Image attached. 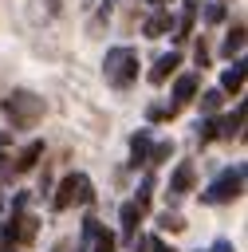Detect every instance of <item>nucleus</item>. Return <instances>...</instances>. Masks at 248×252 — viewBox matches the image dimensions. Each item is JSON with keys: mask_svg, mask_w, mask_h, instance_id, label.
Here are the masks:
<instances>
[{"mask_svg": "<svg viewBox=\"0 0 248 252\" xmlns=\"http://www.w3.org/2000/svg\"><path fill=\"white\" fill-rule=\"evenodd\" d=\"M138 51L134 47H110L106 51V59H102V75H106V83L114 87V91H126V87H134L138 83Z\"/></svg>", "mask_w": 248, "mask_h": 252, "instance_id": "f257e3e1", "label": "nucleus"}, {"mask_svg": "<svg viewBox=\"0 0 248 252\" xmlns=\"http://www.w3.org/2000/svg\"><path fill=\"white\" fill-rule=\"evenodd\" d=\"M0 106H4V114H8V122H12L16 130H31V126L43 118V110H47V106H43V98H39L35 91H24V87H20V91H12Z\"/></svg>", "mask_w": 248, "mask_h": 252, "instance_id": "f03ea898", "label": "nucleus"}, {"mask_svg": "<svg viewBox=\"0 0 248 252\" xmlns=\"http://www.w3.org/2000/svg\"><path fill=\"white\" fill-rule=\"evenodd\" d=\"M244 165L236 161V165H224L209 185H205V193H201V201L205 205H228V201H236L240 193H244Z\"/></svg>", "mask_w": 248, "mask_h": 252, "instance_id": "7ed1b4c3", "label": "nucleus"}, {"mask_svg": "<svg viewBox=\"0 0 248 252\" xmlns=\"http://www.w3.org/2000/svg\"><path fill=\"white\" fill-rule=\"evenodd\" d=\"M91 201H94V185H91L87 173H67V177H59L55 197H51V205H55L59 213H67V209H75V205H91Z\"/></svg>", "mask_w": 248, "mask_h": 252, "instance_id": "20e7f679", "label": "nucleus"}, {"mask_svg": "<svg viewBox=\"0 0 248 252\" xmlns=\"http://www.w3.org/2000/svg\"><path fill=\"white\" fill-rule=\"evenodd\" d=\"M193 181H197V169H193V161H177V169L169 173V201H181L189 189H193Z\"/></svg>", "mask_w": 248, "mask_h": 252, "instance_id": "39448f33", "label": "nucleus"}, {"mask_svg": "<svg viewBox=\"0 0 248 252\" xmlns=\"http://www.w3.org/2000/svg\"><path fill=\"white\" fill-rule=\"evenodd\" d=\"M181 59H185V55H181L177 47H173L169 55H157V63H154V71H150V83H154V87H161V83H165V79L181 67Z\"/></svg>", "mask_w": 248, "mask_h": 252, "instance_id": "423d86ee", "label": "nucleus"}, {"mask_svg": "<svg viewBox=\"0 0 248 252\" xmlns=\"http://www.w3.org/2000/svg\"><path fill=\"white\" fill-rule=\"evenodd\" d=\"M244 91V59H232L220 71V94H240Z\"/></svg>", "mask_w": 248, "mask_h": 252, "instance_id": "0eeeda50", "label": "nucleus"}, {"mask_svg": "<svg viewBox=\"0 0 248 252\" xmlns=\"http://www.w3.org/2000/svg\"><path fill=\"white\" fill-rule=\"evenodd\" d=\"M118 224H122V240H126V244H134L138 224H142V209H138L134 201H126V205L118 209Z\"/></svg>", "mask_w": 248, "mask_h": 252, "instance_id": "6e6552de", "label": "nucleus"}, {"mask_svg": "<svg viewBox=\"0 0 248 252\" xmlns=\"http://www.w3.org/2000/svg\"><path fill=\"white\" fill-rule=\"evenodd\" d=\"M197 91H201V75H177V83H173V102L177 106H185V102H193L197 98Z\"/></svg>", "mask_w": 248, "mask_h": 252, "instance_id": "1a4fd4ad", "label": "nucleus"}, {"mask_svg": "<svg viewBox=\"0 0 248 252\" xmlns=\"http://www.w3.org/2000/svg\"><path fill=\"white\" fill-rule=\"evenodd\" d=\"M240 130H244V106H236L232 114L217 118V138H220V142H232V138H240Z\"/></svg>", "mask_w": 248, "mask_h": 252, "instance_id": "9d476101", "label": "nucleus"}, {"mask_svg": "<svg viewBox=\"0 0 248 252\" xmlns=\"http://www.w3.org/2000/svg\"><path fill=\"white\" fill-rule=\"evenodd\" d=\"M240 51H244V20H232V28H228V35L220 43V55L224 59H240Z\"/></svg>", "mask_w": 248, "mask_h": 252, "instance_id": "9b49d317", "label": "nucleus"}, {"mask_svg": "<svg viewBox=\"0 0 248 252\" xmlns=\"http://www.w3.org/2000/svg\"><path fill=\"white\" fill-rule=\"evenodd\" d=\"M150 146H154L150 130H138V134L130 138V165H134V169H138V165H146V158H150Z\"/></svg>", "mask_w": 248, "mask_h": 252, "instance_id": "f8f14e48", "label": "nucleus"}, {"mask_svg": "<svg viewBox=\"0 0 248 252\" xmlns=\"http://www.w3.org/2000/svg\"><path fill=\"white\" fill-rule=\"evenodd\" d=\"M197 12H201V0H185V8H181V20H177V43H185L189 35H193V20H197Z\"/></svg>", "mask_w": 248, "mask_h": 252, "instance_id": "ddd939ff", "label": "nucleus"}, {"mask_svg": "<svg viewBox=\"0 0 248 252\" xmlns=\"http://www.w3.org/2000/svg\"><path fill=\"white\" fill-rule=\"evenodd\" d=\"M39 158H43V142H28V146L16 154V165H12V169H16V173H28V169H35Z\"/></svg>", "mask_w": 248, "mask_h": 252, "instance_id": "4468645a", "label": "nucleus"}, {"mask_svg": "<svg viewBox=\"0 0 248 252\" xmlns=\"http://www.w3.org/2000/svg\"><path fill=\"white\" fill-rule=\"evenodd\" d=\"M169 28H173V20H169V12H165V8H157V12H154V16L146 20V24H142V32H146L150 39H157V35H165Z\"/></svg>", "mask_w": 248, "mask_h": 252, "instance_id": "2eb2a0df", "label": "nucleus"}, {"mask_svg": "<svg viewBox=\"0 0 248 252\" xmlns=\"http://www.w3.org/2000/svg\"><path fill=\"white\" fill-rule=\"evenodd\" d=\"M173 150H177V146H173V138H165V142H154V146H150V158H146V169H154V165H165V161L173 158Z\"/></svg>", "mask_w": 248, "mask_h": 252, "instance_id": "dca6fc26", "label": "nucleus"}, {"mask_svg": "<svg viewBox=\"0 0 248 252\" xmlns=\"http://www.w3.org/2000/svg\"><path fill=\"white\" fill-rule=\"evenodd\" d=\"M114 248H118V236H114V232L98 228V232L91 236V252H114Z\"/></svg>", "mask_w": 248, "mask_h": 252, "instance_id": "f3484780", "label": "nucleus"}, {"mask_svg": "<svg viewBox=\"0 0 248 252\" xmlns=\"http://www.w3.org/2000/svg\"><path fill=\"white\" fill-rule=\"evenodd\" d=\"M150 197H154V177L146 173V177L138 181V193H134V205H138V209L146 213V209H150Z\"/></svg>", "mask_w": 248, "mask_h": 252, "instance_id": "a211bd4d", "label": "nucleus"}, {"mask_svg": "<svg viewBox=\"0 0 248 252\" xmlns=\"http://www.w3.org/2000/svg\"><path fill=\"white\" fill-rule=\"evenodd\" d=\"M177 110H181L177 102H150V110H146V114H150V122H161V118H173Z\"/></svg>", "mask_w": 248, "mask_h": 252, "instance_id": "6ab92c4d", "label": "nucleus"}, {"mask_svg": "<svg viewBox=\"0 0 248 252\" xmlns=\"http://www.w3.org/2000/svg\"><path fill=\"white\" fill-rule=\"evenodd\" d=\"M157 228H165V232H181V228H189V224H185L181 213H169V209H165V213L157 217Z\"/></svg>", "mask_w": 248, "mask_h": 252, "instance_id": "aec40b11", "label": "nucleus"}, {"mask_svg": "<svg viewBox=\"0 0 248 252\" xmlns=\"http://www.w3.org/2000/svg\"><path fill=\"white\" fill-rule=\"evenodd\" d=\"M220 102H224V94H220V91H205V94H201V114H217V110H220Z\"/></svg>", "mask_w": 248, "mask_h": 252, "instance_id": "412c9836", "label": "nucleus"}, {"mask_svg": "<svg viewBox=\"0 0 248 252\" xmlns=\"http://www.w3.org/2000/svg\"><path fill=\"white\" fill-rule=\"evenodd\" d=\"M197 142H201V146L217 142V118H205V122H197Z\"/></svg>", "mask_w": 248, "mask_h": 252, "instance_id": "4be33fe9", "label": "nucleus"}, {"mask_svg": "<svg viewBox=\"0 0 248 252\" xmlns=\"http://www.w3.org/2000/svg\"><path fill=\"white\" fill-rule=\"evenodd\" d=\"M142 252H177V248L165 244L161 236H142Z\"/></svg>", "mask_w": 248, "mask_h": 252, "instance_id": "5701e85b", "label": "nucleus"}, {"mask_svg": "<svg viewBox=\"0 0 248 252\" xmlns=\"http://www.w3.org/2000/svg\"><path fill=\"white\" fill-rule=\"evenodd\" d=\"M220 20H224V4H217V0L205 4V24H220Z\"/></svg>", "mask_w": 248, "mask_h": 252, "instance_id": "b1692460", "label": "nucleus"}, {"mask_svg": "<svg viewBox=\"0 0 248 252\" xmlns=\"http://www.w3.org/2000/svg\"><path fill=\"white\" fill-rule=\"evenodd\" d=\"M197 252H236V244L232 240H213L209 248H197Z\"/></svg>", "mask_w": 248, "mask_h": 252, "instance_id": "393cba45", "label": "nucleus"}, {"mask_svg": "<svg viewBox=\"0 0 248 252\" xmlns=\"http://www.w3.org/2000/svg\"><path fill=\"white\" fill-rule=\"evenodd\" d=\"M16 248H20V244H16L8 232H0V252H16Z\"/></svg>", "mask_w": 248, "mask_h": 252, "instance_id": "a878e982", "label": "nucleus"}, {"mask_svg": "<svg viewBox=\"0 0 248 252\" xmlns=\"http://www.w3.org/2000/svg\"><path fill=\"white\" fill-rule=\"evenodd\" d=\"M197 63H201V67H205V63H209V47H205V39H201V43H197Z\"/></svg>", "mask_w": 248, "mask_h": 252, "instance_id": "bb28decb", "label": "nucleus"}, {"mask_svg": "<svg viewBox=\"0 0 248 252\" xmlns=\"http://www.w3.org/2000/svg\"><path fill=\"white\" fill-rule=\"evenodd\" d=\"M51 252H71V240H55V244H51Z\"/></svg>", "mask_w": 248, "mask_h": 252, "instance_id": "cd10ccee", "label": "nucleus"}, {"mask_svg": "<svg viewBox=\"0 0 248 252\" xmlns=\"http://www.w3.org/2000/svg\"><path fill=\"white\" fill-rule=\"evenodd\" d=\"M134 252H142V236H134Z\"/></svg>", "mask_w": 248, "mask_h": 252, "instance_id": "c85d7f7f", "label": "nucleus"}, {"mask_svg": "<svg viewBox=\"0 0 248 252\" xmlns=\"http://www.w3.org/2000/svg\"><path fill=\"white\" fill-rule=\"evenodd\" d=\"M150 4H154V8H165V4H169V0H150Z\"/></svg>", "mask_w": 248, "mask_h": 252, "instance_id": "c756f323", "label": "nucleus"}, {"mask_svg": "<svg viewBox=\"0 0 248 252\" xmlns=\"http://www.w3.org/2000/svg\"><path fill=\"white\" fill-rule=\"evenodd\" d=\"M217 4H224V0H217Z\"/></svg>", "mask_w": 248, "mask_h": 252, "instance_id": "7c9ffc66", "label": "nucleus"}]
</instances>
